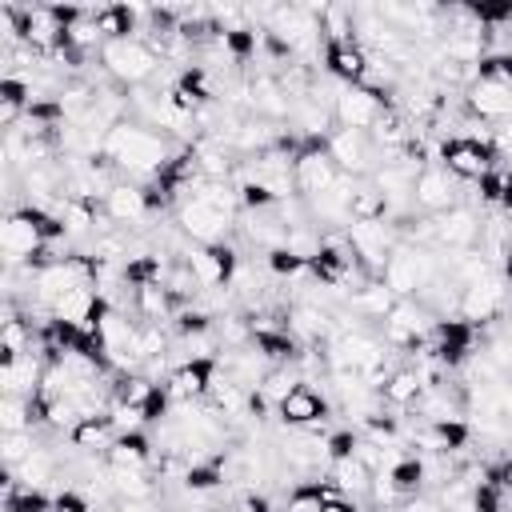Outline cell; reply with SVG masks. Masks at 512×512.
<instances>
[{
  "mask_svg": "<svg viewBox=\"0 0 512 512\" xmlns=\"http://www.w3.org/2000/svg\"><path fill=\"white\" fill-rule=\"evenodd\" d=\"M100 64H104V72H108L116 84L136 88V84H144V80L156 76L160 56H156V48H152L148 40L132 36V40H108V44L100 48Z\"/></svg>",
  "mask_w": 512,
  "mask_h": 512,
  "instance_id": "2",
  "label": "cell"
},
{
  "mask_svg": "<svg viewBox=\"0 0 512 512\" xmlns=\"http://www.w3.org/2000/svg\"><path fill=\"white\" fill-rule=\"evenodd\" d=\"M288 332H292L304 348H312V344L328 340V332H332V312L320 308V300H300V304L288 308Z\"/></svg>",
  "mask_w": 512,
  "mask_h": 512,
  "instance_id": "15",
  "label": "cell"
},
{
  "mask_svg": "<svg viewBox=\"0 0 512 512\" xmlns=\"http://www.w3.org/2000/svg\"><path fill=\"white\" fill-rule=\"evenodd\" d=\"M384 108H388L384 92H372L364 84H340V96L332 104V120H336V128L372 132V124L384 116Z\"/></svg>",
  "mask_w": 512,
  "mask_h": 512,
  "instance_id": "7",
  "label": "cell"
},
{
  "mask_svg": "<svg viewBox=\"0 0 512 512\" xmlns=\"http://www.w3.org/2000/svg\"><path fill=\"white\" fill-rule=\"evenodd\" d=\"M412 204L428 216H440L448 208H456V176H448L444 168H424L416 176V192H412Z\"/></svg>",
  "mask_w": 512,
  "mask_h": 512,
  "instance_id": "11",
  "label": "cell"
},
{
  "mask_svg": "<svg viewBox=\"0 0 512 512\" xmlns=\"http://www.w3.org/2000/svg\"><path fill=\"white\" fill-rule=\"evenodd\" d=\"M400 296L380 280V276H372L364 288H356L352 296H348V312L352 316H372V320H384L388 312H392V304H396Z\"/></svg>",
  "mask_w": 512,
  "mask_h": 512,
  "instance_id": "18",
  "label": "cell"
},
{
  "mask_svg": "<svg viewBox=\"0 0 512 512\" xmlns=\"http://www.w3.org/2000/svg\"><path fill=\"white\" fill-rule=\"evenodd\" d=\"M508 512H512V508H508Z\"/></svg>",
  "mask_w": 512,
  "mask_h": 512,
  "instance_id": "34",
  "label": "cell"
},
{
  "mask_svg": "<svg viewBox=\"0 0 512 512\" xmlns=\"http://www.w3.org/2000/svg\"><path fill=\"white\" fill-rule=\"evenodd\" d=\"M172 308H176V300H172V292H168L164 284H140V288H136L132 312H136V316H144L148 324L168 320V312H172Z\"/></svg>",
  "mask_w": 512,
  "mask_h": 512,
  "instance_id": "21",
  "label": "cell"
},
{
  "mask_svg": "<svg viewBox=\"0 0 512 512\" xmlns=\"http://www.w3.org/2000/svg\"><path fill=\"white\" fill-rule=\"evenodd\" d=\"M296 384H304V380H296L288 368H272V372L260 380V396H264V400L276 408V404H280V400H284V396H288Z\"/></svg>",
  "mask_w": 512,
  "mask_h": 512,
  "instance_id": "28",
  "label": "cell"
},
{
  "mask_svg": "<svg viewBox=\"0 0 512 512\" xmlns=\"http://www.w3.org/2000/svg\"><path fill=\"white\" fill-rule=\"evenodd\" d=\"M212 376H216V360H188V364H176L172 376H168V396L172 404L188 408V404H200L208 392H212Z\"/></svg>",
  "mask_w": 512,
  "mask_h": 512,
  "instance_id": "9",
  "label": "cell"
},
{
  "mask_svg": "<svg viewBox=\"0 0 512 512\" xmlns=\"http://www.w3.org/2000/svg\"><path fill=\"white\" fill-rule=\"evenodd\" d=\"M12 476H16L20 484H28V488H44V484L56 476V456H52L48 448H40V444H36V452H32V456H28Z\"/></svg>",
  "mask_w": 512,
  "mask_h": 512,
  "instance_id": "24",
  "label": "cell"
},
{
  "mask_svg": "<svg viewBox=\"0 0 512 512\" xmlns=\"http://www.w3.org/2000/svg\"><path fill=\"white\" fill-rule=\"evenodd\" d=\"M116 424H112V416L108 412H100V416H84L72 432H68V444L76 448V452H108L112 444H116Z\"/></svg>",
  "mask_w": 512,
  "mask_h": 512,
  "instance_id": "17",
  "label": "cell"
},
{
  "mask_svg": "<svg viewBox=\"0 0 512 512\" xmlns=\"http://www.w3.org/2000/svg\"><path fill=\"white\" fill-rule=\"evenodd\" d=\"M104 216L116 220V224H140V220H148V216H152L148 192H144L140 184L116 180V184L104 192Z\"/></svg>",
  "mask_w": 512,
  "mask_h": 512,
  "instance_id": "13",
  "label": "cell"
},
{
  "mask_svg": "<svg viewBox=\"0 0 512 512\" xmlns=\"http://www.w3.org/2000/svg\"><path fill=\"white\" fill-rule=\"evenodd\" d=\"M420 392H424L420 372H416V368H396V372L388 376V384L380 388V400H388L392 408H416Z\"/></svg>",
  "mask_w": 512,
  "mask_h": 512,
  "instance_id": "20",
  "label": "cell"
},
{
  "mask_svg": "<svg viewBox=\"0 0 512 512\" xmlns=\"http://www.w3.org/2000/svg\"><path fill=\"white\" fill-rule=\"evenodd\" d=\"M40 380H44V364H40L36 352L4 356V364H0V388H4V396H36L40 392Z\"/></svg>",
  "mask_w": 512,
  "mask_h": 512,
  "instance_id": "14",
  "label": "cell"
},
{
  "mask_svg": "<svg viewBox=\"0 0 512 512\" xmlns=\"http://www.w3.org/2000/svg\"><path fill=\"white\" fill-rule=\"evenodd\" d=\"M52 512H92V504H88V496L84 492H60V496H52Z\"/></svg>",
  "mask_w": 512,
  "mask_h": 512,
  "instance_id": "32",
  "label": "cell"
},
{
  "mask_svg": "<svg viewBox=\"0 0 512 512\" xmlns=\"http://www.w3.org/2000/svg\"><path fill=\"white\" fill-rule=\"evenodd\" d=\"M356 448H360V436L356 432H336V436H328V460L336 464V460H352L356 456Z\"/></svg>",
  "mask_w": 512,
  "mask_h": 512,
  "instance_id": "31",
  "label": "cell"
},
{
  "mask_svg": "<svg viewBox=\"0 0 512 512\" xmlns=\"http://www.w3.org/2000/svg\"><path fill=\"white\" fill-rule=\"evenodd\" d=\"M268 268H272L276 276H300V272H308V260L292 256L288 248H276V252H268Z\"/></svg>",
  "mask_w": 512,
  "mask_h": 512,
  "instance_id": "30",
  "label": "cell"
},
{
  "mask_svg": "<svg viewBox=\"0 0 512 512\" xmlns=\"http://www.w3.org/2000/svg\"><path fill=\"white\" fill-rule=\"evenodd\" d=\"M388 216H392V208H388L384 192L372 180H360L356 192H352V224H360V220H388Z\"/></svg>",
  "mask_w": 512,
  "mask_h": 512,
  "instance_id": "22",
  "label": "cell"
},
{
  "mask_svg": "<svg viewBox=\"0 0 512 512\" xmlns=\"http://www.w3.org/2000/svg\"><path fill=\"white\" fill-rule=\"evenodd\" d=\"M104 156L128 176H160L168 168V160H172V148H168V140L160 132L144 128L136 120H124V124H116L108 132Z\"/></svg>",
  "mask_w": 512,
  "mask_h": 512,
  "instance_id": "1",
  "label": "cell"
},
{
  "mask_svg": "<svg viewBox=\"0 0 512 512\" xmlns=\"http://www.w3.org/2000/svg\"><path fill=\"white\" fill-rule=\"evenodd\" d=\"M504 308H508V280H504V272H496V268H492V272L476 276L472 284H464L456 320H464V324L480 328V324L500 320V316H504Z\"/></svg>",
  "mask_w": 512,
  "mask_h": 512,
  "instance_id": "3",
  "label": "cell"
},
{
  "mask_svg": "<svg viewBox=\"0 0 512 512\" xmlns=\"http://www.w3.org/2000/svg\"><path fill=\"white\" fill-rule=\"evenodd\" d=\"M276 416H280L284 424H292V428H316V424H324V416H328V400H324L312 384H296V388L276 404Z\"/></svg>",
  "mask_w": 512,
  "mask_h": 512,
  "instance_id": "12",
  "label": "cell"
},
{
  "mask_svg": "<svg viewBox=\"0 0 512 512\" xmlns=\"http://www.w3.org/2000/svg\"><path fill=\"white\" fill-rule=\"evenodd\" d=\"M148 456H152L148 436H144V432H124V436H116V444L104 452V464H108V468L144 472V468H148Z\"/></svg>",
  "mask_w": 512,
  "mask_h": 512,
  "instance_id": "19",
  "label": "cell"
},
{
  "mask_svg": "<svg viewBox=\"0 0 512 512\" xmlns=\"http://www.w3.org/2000/svg\"><path fill=\"white\" fill-rule=\"evenodd\" d=\"M320 512H356V508H352L344 496H336V500H324V504H320Z\"/></svg>",
  "mask_w": 512,
  "mask_h": 512,
  "instance_id": "33",
  "label": "cell"
},
{
  "mask_svg": "<svg viewBox=\"0 0 512 512\" xmlns=\"http://www.w3.org/2000/svg\"><path fill=\"white\" fill-rule=\"evenodd\" d=\"M400 240H404V236L396 232L392 220H360V224H348V244H352L356 260H360L372 276L384 272V264H388V256L396 252Z\"/></svg>",
  "mask_w": 512,
  "mask_h": 512,
  "instance_id": "5",
  "label": "cell"
},
{
  "mask_svg": "<svg viewBox=\"0 0 512 512\" xmlns=\"http://www.w3.org/2000/svg\"><path fill=\"white\" fill-rule=\"evenodd\" d=\"M440 168L456 180H484L492 168H496V148L492 144H476V140H464V136H452L440 144Z\"/></svg>",
  "mask_w": 512,
  "mask_h": 512,
  "instance_id": "8",
  "label": "cell"
},
{
  "mask_svg": "<svg viewBox=\"0 0 512 512\" xmlns=\"http://www.w3.org/2000/svg\"><path fill=\"white\" fill-rule=\"evenodd\" d=\"M464 108L484 124H492V120L504 124V120H512V84H496V80L476 76V84L464 92Z\"/></svg>",
  "mask_w": 512,
  "mask_h": 512,
  "instance_id": "10",
  "label": "cell"
},
{
  "mask_svg": "<svg viewBox=\"0 0 512 512\" xmlns=\"http://www.w3.org/2000/svg\"><path fill=\"white\" fill-rule=\"evenodd\" d=\"M108 468V464H104ZM116 500H152V480L148 472H128V468H108Z\"/></svg>",
  "mask_w": 512,
  "mask_h": 512,
  "instance_id": "26",
  "label": "cell"
},
{
  "mask_svg": "<svg viewBox=\"0 0 512 512\" xmlns=\"http://www.w3.org/2000/svg\"><path fill=\"white\" fill-rule=\"evenodd\" d=\"M328 156L336 160V168L352 180H364L368 172H376L384 164L380 148L372 144L368 132H356V128H332L328 132Z\"/></svg>",
  "mask_w": 512,
  "mask_h": 512,
  "instance_id": "4",
  "label": "cell"
},
{
  "mask_svg": "<svg viewBox=\"0 0 512 512\" xmlns=\"http://www.w3.org/2000/svg\"><path fill=\"white\" fill-rule=\"evenodd\" d=\"M476 76L480 80H496V84H512V52H488L476 64Z\"/></svg>",
  "mask_w": 512,
  "mask_h": 512,
  "instance_id": "29",
  "label": "cell"
},
{
  "mask_svg": "<svg viewBox=\"0 0 512 512\" xmlns=\"http://www.w3.org/2000/svg\"><path fill=\"white\" fill-rule=\"evenodd\" d=\"M292 176H296V196L308 200V196H320L324 188H332L344 172L328 156V140H304L300 156L292 160Z\"/></svg>",
  "mask_w": 512,
  "mask_h": 512,
  "instance_id": "6",
  "label": "cell"
},
{
  "mask_svg": "<svg viewBox=\"0 0 512 512\" xmlns=\"http://www.w3.org/2000/svg\"><path fill=\"white\" fill-rule=\"evenodd\" d=\"M388 476H392V488H396V496L404 500V496H416L420 488H424V460L420 456H404V460H396L392 468H384Z\"/></svg>",
  "mask_w": 512,
  "mask_h": 512,
  "instance_id": "23",
  "label": "cell"
},
{
  "mask_svg": "<svg viewBox=\"0 0 512 512\" xmlns=\"http://www.w3.org/2000/svg\"><path fill=\"white\" fill-rule=\"evenodd\" d=\"M372 468H364L356 456L352 460H336L332 464V480H336V488L344 492V496H360V492H368V484H372Z\"/></svg>",
  "mask_w": 512,
  "mask_h": 512,
  "instance_id": "25",
  "label": "cell"
},
{
  "mask_svg": "<svg viewBox=\"0 0 512 512\" xmlns=\"http://www.w3.org/2000/svg\"><path fill=\"white\" fill-rule=\"evenodd\" d=\"M32 452H36V436L32 432H4L0 436V460H4L8 472H16Z\"/></svg>",
  "mask_w": 512,
  "mask_h": 512,
  "instance_id": "27",
  "label": "cell"
},
{
  "mask_svg": "<svg viewBox=\"0 0 512 512\" xmlns=\"http://www.w3.org/2000/svg\"><path fill=\"white\" fill-rule=\"evenodd\" d=\"M324 68L340 84H364V76H368V52L356 40L352 44H324Z\"/></svg>",
  "mask_w": 512,
  "mask_h": 512,
  "instance_id": "16",
  "label": "cell"
}]
</instances>
